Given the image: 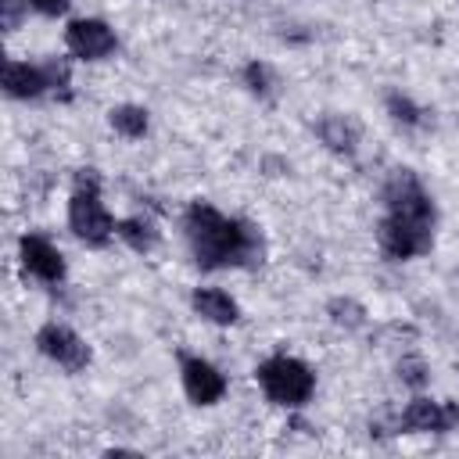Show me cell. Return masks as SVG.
I'll use <instances>...</instances> for the list:
<instances>
[{"label": "cell", "instance_id": "cell-10", "mask_svg": "<svg viewBox=\"0 0 459 459\" xmlns=\"http://www.w3.org/2000/svg\"><path fill=\"white\" fill-rule=\"evenodd\" d=\"M50 86V75L47 68H36V65H25V61H7L4 65V90L7 97H39L43 90Z\"/></svg>", "mask_w": 459, "mask_h": 459}, {"label": "cell", "instance_id": "cell-18", "mask_svg": "<svg viewBox=\"0 0 459 459\" xmlns=\"http://www.w3.org/2000/svg\"><path fill=\"white\" fill-rule=\"evenodd\" d=\"M402 369H405V380L409 384H423V366L420 362H402Z\"/></svg>", "mask_w": 459, "mask_h": 459}, {"label": "cell", "instance_id": "cell-13", "mask_svg": "<svg viewBox=\"0 0 459 459\" xmlns=\"http://www.w3.org/2000/svg\"><path fill=\"white\" fill-rule=\"evenodd\" d=\"M111 126H115L122 136L136 140V136L147 133V111L136 108V104H118V108H111Z\"/></svg>", "mask_w": 459, "mask_h": 459}, {"label": "cell", "instance_id": "cell-8", "mask_svg": "<svg viewBox=\"0 0 459 459\" xmlns=\"http://www.w3.org/2000/svg\"><path fill=\"white\" fill-rule=\"evenodd\" d=\"M18 255H22L25 273H32V276L43 280V283H57V280L65 276V258H61V251H57L50 240H43V237H22Z\"/></svg>", "mask_w": 459, "mask_h": 459}, {"label": "cell", "instance_id": "cell-4", "mask_svg": "<svg viewBox=\"0 0 459 459\" xmlns=\"http://www.w3.org/2000/svg\"><path fill=\"white\" fill-rule=\"evenodd\" d=\"M430 244H434V226L405 222L398 215H387L380 222V247L391 258H416V255L430 251Z\"/></svg>", "mask_w": 459, "mask_h": 459}, {"label": "cell", "instance_id": "cell-1", "mask_svg": "<svg viewBox=\"0 0 459 459\" xmlns=\"http://www.w3.org/2000/svg\"><path fill=\"white\" fill-rule=\"evenodd\" d=\"M186 240H190L197 265H204V269L244 265L262 255L258 233L247 222L226 219L222 212H215L212 204H201V201L190 204V212H186Z\"/></svg>", "mask_w": 459, "mask_h": 459}, {"label": "cell", "instance_id": "cell-16", "mask_svg": "<svg viewBox=\"0 0 459 459\" xmlns=\"http://www.w3.org/2000/svg\"><path fill=\"white\" fill-rule=\"evenodd\" d=\"M25 4H32L36 11H43V14H61L72 0H25Z\"/></svg>", "mask_w": 459, "mask_h": 459}, {"label": "cell", "instance_id": "cell-9", "mask_svg": "<svg viewBox=\"0 0 459 459\" xmlns=\"http://www.w3.org/2000/svg\"><path fill=\"white\" fill-rule=\"evenodd\" d=\"M405 430L412 434H427V430H448L459 423V409L455 405H445V402H430V398H416L409 402L405 416H402Z\"/></svg>", "mask_w": 459, "mask_h": 459}, {"label": "cell", "instance_id": "cell-2", "mask_svg": "<svg viewBox=\"0 0 459 459\" xmlns=\"http://www.w3.org/2000/svg\"><path fill=\"white\" fill-rule=\"evenodd\" d=\"M68 226L72 233L90 244V247H100L111 240L115 233V219L108 215V208L100 204V179L93 169H82L75 176V194L68 201Z\"/></svg>", "mask_w": 459, "mask_h": 459}, {"label": "cell", "instance_id": "cell-14", "mask_svg": "<svg viewBox=\"0 0 459 459\" xmlns=\"http://www.w3.org/2000/svg\"><path fill=\"white\" fill-rule=\"evenodd\" d=\"M133 251H151L154 244H158V230L147 222V219H126V222H118V230H115Z\"/></svg>", "mask_w": 459, "mask_h": 459}, {"label": "cell", "instance_id": "cell-6", "mask_svg": "<svg viewBox=\"0 0 459 459\" xmlns=\"http://www.w3.org/2000/svg\"><path fill=\"white\" fill-rule=\"evenodd\" d=\"M65 43H68V50H72L75 57H82V61H100V57H108V54L115 50V32H111L104 22H97V18H79V22L68 25Z\"/></svg>", "mask_w": 459, "mask_h": 459}, {"label": "cell", "instance_id": "cell-5", "mask_svg": "<svg viewBox=\"0 0 459 459\" xmlns=\"http://www.w3.org/2000/svg\"><path fill=\"white\" fill-rule=\"evenodd\" d=\"M36 344H39V351H43L47 359H54L57 366H65L68 373H79V369L90 362L86 341H82L75 330L61 326V323H47V326L36 333Z\"/></svg>", "mask_w": 459, "mask_h": 459}, {"label": "cell", "instance_id": "cell-12", "mask_svg": "<svg viewBox=\"0 0 459 459\" xmlns=\"http://www.w3.org/2000/svg\"><path fill=\"white\" fill-rule=\"evenodd\" d=\"M319 133H323V140H326L333 151H341V154H351V151H355L359 133H355V126H351L344 115H330V118L319 126Z\"/></svg>", "mask_w": 459, "mask_h": 459}, {"label": "cell", "instance_id": "cell-7", "mask_svg": "<svg viewBox=\"0 0 459 459\" xmlns=\"http://www.w3.org/2000/svg\"><path fill=\"white\" fill-rule=\"evenodd\" d=\"M183 391L197 405H215L226 394L222 373L204 359H183Z\"/></svg>", "mask_w": 459, "mask_h": 459}, {"label": "cell", "instance_id": "cell-11", "mask_svg": "<svg viewBox=\"0 0 459 459\" xmlns=\"http://www.w3.org/2000/svg\"><path fill=\"white\" fill-rule=\"evenodd\" d=\"M190 301H194V312H197L201 319H208V323L226 326V323H233V319H237V301H233L226 290H215V287H197Z\"/></svg>", "mask_w": 459, "mask_h": 459}, {"label": "cell", "instance_id": "cell-15", "mask_svg": "<svg viewBox=\"0 0 459 459\" xmlns=\"http://www.w3.org/2000/svg\"><path fill=\"white\" fill-rule=\"evenodd\" d=\"M387 108H391V115H394L398 122H409V126H412V122H420V111H416L405 97H391V100H387Z\"/></svg>", "mask_w": 459, "mask_h": 459}, {"label": "cell", "instance_id": "cell-3", "mask_svg": "<svg viewBox=\"0 0 459 459\" xmlns=\"http://www.w3.org/2000/svg\"><path fill=\"white\" fill-rule=\"evenodd\" d=\"M258 384L262 391L269 394V402L276 405H301L308 402L312 394V369L301 362V359H290V355H273L258 366Z\"/></svg>", "mask_w": 459, "mask_h": 459}, {"label": "cell", "instance_id": "cell-17", "mask_svg": "<svg viewBox=\"0 0 459 459\" xmlns=\"http://www.w3.org/2000/svg\"><path fill=\"white\" fill-rule=\"evenodd\" d=\"M18 18H22L18 0H4V29H14V25H18Z\"/></svg>", "mask_w": 459, "mask_h": 459}]
</instances>
